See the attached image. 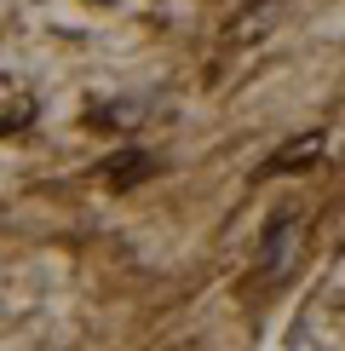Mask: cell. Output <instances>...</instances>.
Instances as JSON below:
<instances>
[{"label":"cell","instance_id":"obj_1","mask_svg":"<svg viewBox=\"0 0 345 351\" xmlns=\"http://www.w3.org/2000/svg\"><path fill=\"white\" fill-rule=\"evenodd\" d=\"M104 173H110L115 184H127V179H138V173H150V156H138V150H121V156H115V162H110Z\"/></svg>","mask_w":345,"mask_h":351},{"label":"cell","instance_id":"obj_2","mask_svg":"<svg viewBox=\"0 0 345 351\" xmlns=\"http://www.w3.org/2000/svg\"><path fill=\"white\" fill-rule=\"evenodd\" d=\"M18 121H29V115H12V121H0V138H6V133H12V127H18Z\"/></svg>","mask_w":345,"mask_h":351}]
</instances>
